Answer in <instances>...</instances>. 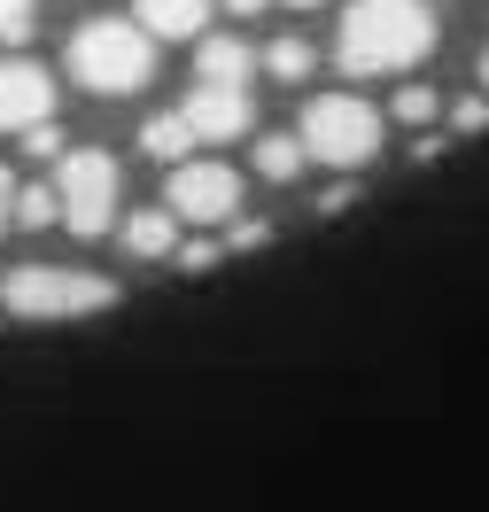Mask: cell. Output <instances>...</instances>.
Instances as JSON below:
<instances>
[{"mask_svg": "<svg viewBox=\"0 0 489 512\" xmlns=\"http://www.w3.org/2000/svg\"><path fill=\"white\" fill-rule=\"evenodd\" d=\"M427 47H435V16L420 0H350V16H342L350 78H396V70L427 63Z\"/></svg>", "mask_w": 489, "mask_h": 512, "instance_id": "6da1fadb", "label": "cell"}, {"mask_svg": "<svg viewBox=\"0 0 489 512\" xmlns=\"http://www.w3.org/2000/svg\"><path fill=\"white\" fill-rule=\"evenodd\" d=\"M70 78L86 94H140L156 78V39L125 16H94L70 32Z\"/></svg>", "mask_w": 489, "mask_h": 512, "instance_id": "7a4b0ae2", "label": "cell"}, {"mask_svg": "<svg viewBox=\"0 0 489 512\" xmlns=\"http://www.w3.org/2000/svg\"><path fill=\"white\" fill-rule=\"evenodd\" d=\"M0 303L16 311V319H94V311H109L117 303V280H101V272H86V264H16L8 280H0Z\"/></svg>", "mask_w": 489, "mask_h": 512, "instance_id": "3957f363", "label": "cell"}, {"mask_svg": "<svg viewBox=\"0 0 489 512\" xmlns=\"http://www.w3.org/2000/svg\"><path fill=\"white\" fill-rule=\"evenodd\" d=\"M381 109L358 94H311L303 101V125H295V140H303V156L311 163H334V171H365V163L381 156Z\"/></svg>", "mask_w": 489, "mask_h": 512, "instance_id": "277c9868", "label": "cell"}, {"mask_svg": "<svg viewBox=\"0 0 489 512\" xmlns=\"http://www.w3.org/2000/svg\"><path fill=\"white\" fill-rule=\"evenodd\" d=\"M55 194H63V225L78 241H94L117 225V163L101 148H70L63 171H55Z\"/></svg>", "mask_w": 489, "mask_h": 512, "instance_id": "5b68a950", "label": "cell"}, {"mask_svg": "<svg viewBox=\"0 0 489 512\" xmlns=\"http://www.w3.org/2000/svg\"><path fill=\"white\" fill-rule=\"evenodd\" d=\"M163 210L187 225H226L241 210V179H233V163H179L171 179H163Z\"/></svg>", "mask_w": 489, "mask_h": 512, "instance_id": "8992f818", "label": "cell"}, {"mask_svg": "<svg viewBox=\"0 0 489 512\" xmlns=\"http://www.w3.org/2000/svg\"><path fill=\"white\" fill-rule=\"evenodd\" d=\"M55 117V78L32 55H0V132H39Z\"/></svg>", "mask_w": 489, "mask_h": 512, "instance_id": "52a82bcc", "label": "cell"}, {"mask_svg": "<svg viewBox=\"0 0 489 512\" xmlns=\"http://www.w3.org/2000/svg\"><path fill=\"white\" fill-rule=\"evenodd\" d=\"M179 117L195 140H241L249 132V94H233V86H195V94L179 101Z\"/></svg>", "mask_w": 489, "mask_h": 512, "instance_id": "ba28073f", "label": "cell"}, {"mask_svg": "<svg viewBox=\"0 0 489 512\" xmlns=\"http://www.w3.org/2000/svg\"><path fill=\"white\" fill-rule=\"evenodd\" d=\"M195 70H202V86H233V94H249V70H257V55H249V39L218 32V39H202Z\"/></svg>", "mask_w": 489, "mask_h": 512, "instance_id": "9c48e42d", "label": "cell"}, {"mask_svg": "<svg viewBox=\"0 0 489 512\" xmlns=\"http://www.w3.org/2000/svg\"><path fill=\"white\" fill-rule=\"evenodd\" d=\"M148 39H195L210 24V0H140V16H132Z\"/></svg>", "mask_w": 489, "mask_h": 512, "instance_id": "30bf717a", "label": "cell"}, {"mask_svg": "<svg viewBox=\"0 0 489 512\" xmlns=\"http://www.w3.org/2000/svg\"><path fill=\"white\" fill-rule=\"evenodd\" d=\"M140 148L179 171V163H187V148H195V132H187V117H179V109H163V117H148V125H140Z\"/></svg>", "mask_w": 489, "mask_h": 512, "instance_id": "8fae6325", "label": "cell"}, {"mask_svg": "<svg viewBox=\"0 0 489 512\" xmlns=\"http://www.w3.org/2000/svg\"><path fill=\"white\" fill-rule=\"evenodd\" d=\"M249 163H257L272 187H288V179H295V171H303L311 156H303V140H295V132H264L257 148H249Z\"/></svg>", "mask_w": 489, "mask_h": 512, "instance_id": "7c38bea8", "label": "cell"}, {"mask_svg": "<svg viewBox=\"0 0 489 512\" xmlns=\"http://www.w3.org/2000/svg\"><path fill=\"white\" fill-rule=\"evenodd\" d=\"M171 233H179L171 210H132L125 218V249L132 256H171Z\"/></svg>", "mask_w": 489, "mask_h": 512, "instance_id": "4fadbf2b", "label": "cell"}, {"mask_svg": "<svg viewBox=\"0 0 489 512\" xmlns=\"http://www.w3.org/2000/svg\"><path fill=\"white\" fill-rule=\"evenodd\" d=\"M264 70H272V78H311V70H319V47H311V39H272V47H264Z\"/></svg>", "mask_w": 489, "mask_h": 512, "instance_id": "5bb4252c", "label": "cell"}, {"mask_svg": "<svg viewBox=\"0 0 489 512\" xmlns=\"http://www.w3.org/2000/svg\"><path fill=\"white\" fill-rule=\"evenodd\" d=\"M63 218V194H55V179H47V187H16V225H55Z\"/></svg>", "mask_w": 489, "mask_h": 512, "instance_id": "9a60e30c", "label": "cell"}, {"mask_svg": "<svg viewBox=\"0 0 489 512\" xmlns=\"http://www.w3.org/2000/svg\"><path fill=\"white\" fill-rule=\"evenodd\" d=\"M32 8H39V0H0V39H8V47L32 39Z\"/></svg>", "mask_w": 489, "mask_h": 512, "instance_id": "2e32d148", "label": "cell"}, {"mask_svg": "<svg viewBox=\"0 0 489 512\" xmlns=\"http://www.w3.org/2000/svg\"><path fill=\"white\" fill-rule=\"evenodd\" d=\"M396 117H404V125H427V117H435V94H427V86H404V94H396Z\"/></svg>", "mask_w": 489, "mask_h": 512, "instance_id": "e0dca14e", "label": "cell"}, {"mask_svg": "<svg viewBox=\"0 0 489 512\" xmlns=\"http://www.w3.org/2000/svg\"><path fill=\"white\" fill-rule=\"evenodd\" d=\"M24 148H32L39 163H55V156H63V132H55V125H39V132H24Z\"/></svg>", "mask_w": 489, "mask_h": 512, "instance_id": "ac0fdd59", "label": "cell"}, {"mask_svg": "<svg viewBox=\"0 0 489 512\" xmlns=\"http://www.w3.org/2000/svg\"><path fill=\"white\" fill-rule=\"evenodd\" d=\"M210 264H218V241H187L179 249V272H210Z\"/></svg>", "mask_w": 489, "mask_h": 512, "instance_id": "d6986e66", "label": "cell"}, {"mask_svg": "<svg viewBox=\"0 0 489 512\" xmlns=\"http://www.w3.org/2000/svg\"><path fill=\"white\" fill-rule=\"evenodd\" d=\"M451 125H458V132H482V125H489V94H482V101H458Z\"/></svg>", "mask_w": 489, "mask_h": 512, "instance_id": "ffe728a7", "label": "cell"}, {"mask_svg": "<svg viewBox=\"0 0 489 512\" xmlns=\"http://www.w3.org/2000/svg\"><path fill=\"white\" fill-rule=\"evenodd\" d=\"M264 241H272V225H233L226 233V249H264Z\"/></svg>", "mask_w": 489, "mask_h": 512, "instance_id": "44dd1931", "label": "cell"}, {"mask_svg": "<svg viewBox=\"0 0 489 512\" xmlns=\"http://www.w3.org/2000/svg\"><path fill=\"white\" fill-rule=\"evenodd\" d=\"M16 218V179H8V171H0V225Z\"/></svg>", "mask_w": 489, "mask_h": 512, "instance_id": "7402d4cb", "label": "cell"}, {"mask_svg": "<svg viewBox=\"0 0 489 512\" xmlns=\"http://www.w3.org/2000/svg\"><path fill=\"white\" fill-rule=\"evenodd\" d=\"M226 8H233V16H257V8H264V0H226Z\"/></svg>", "mask_w": 489, "mask_h": 512, "instance_id": "603a6c76", "label": "cell"}, {"mask_svg": "<svg viewBox=\"0 0 489 512\" xmlns=\"http://www.w3.org/2000/svg\"><path fill=\"white\" fill-rule=\"evenodd\" d=\"M482 94H489V47H482Z\"/></svg>", "mask_w": 489, "mask_h": 512, "instance_id": "cb8c5ba5", "label": "cell"}, {"mask_svg": "<svg viewBox=\"0 0 489 512\" xmlns=\"http://www.w3.org/2000/svg\"><path fill=\"white\" fill-rule=\"evenodd\" d=\"M288 8H319V0H288Z\"/></svg>", "mask_w": 489, "mask_h": 512, "instance_id": "d4e9b609", "label": "cell"}]
</instances>
